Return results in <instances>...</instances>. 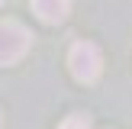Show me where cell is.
<instances>
[{
  "label": "cell",
  "mask_w": 132,
  "mask_h": 129,
  "mask_svg": "<svg viewBox=\"0 0 132 129\" xmlns=\"http://www.w3.org/2000/svg\"><path fill=\"white\" fill-rule=\"evenodd\" d=\"M68 68L71 74H74V81L81 84H94L97 77L103 74V52L97 42H74L68 52Z\"/></svg>",
  "instance_id": "obj_1"
},
{
  "label": "cell",
  "mask_w": 132,
  "mask_h": 129,
  "mask_svg": "<svg viewBox=\"0 0 132 129\" xmlns=\"http://www.w3.org/2000/svg\"><path fill=\"white\" fill-rule=\"evenodd\" d=\"M29 29L16 19H0V64H16L29 52Z\"/></svg>",
  "instance_id": "obj_2"
},
{
  "label": "cell",
  "mask_w": 132,
  "mask_h": 129,
  "mask_svg": "<svg viewBox=\"0 0 132 129\" xmlns=\"http://www.w3.org/2000/svg\"><path fill=\"white\" fill-rule=\"evenodd\" d=\"M32 13H36L42 23H61L71 13V0H29Z\"/></svg>",
  "instance_id": "obj_3"
},
{
  "label": "cell",
  "mask_w": 132,
  "mask_h": 129,
  "mask_svg": "<svg viewBox=\"0 0 132 129\" xmlns=\"http://www.w3.org/2000/svg\"><path fill=\"white\" fill-rule=\"evenodd\" d=\"M58 129H90V116L87 113H71L64 123H58Z\"/></svg>",
  "instance_id": "obj_4"
},
{
  "label": "cell",
  "mask_w": 132,
  "mask_h": 129,
  "mask_svg": "<svg viewBox=\"0 0 132 129\" xmlns=\"http://www.w3.org/2000/svg\"><path fill=\"white\" fill-rule=\"evenodd\" d=\"M0 3H3V0H0Z\"/></svg>",
  "instance_id": "obj_5"
}]
</instances>
